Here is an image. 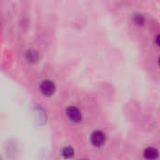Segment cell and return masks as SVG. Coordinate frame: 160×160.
I'll use <instances>...</instances> for the list:
<instances>
[{
	"label": "cell",
	"mask_w": 160,
	"mask_h": 160,
	"mask_svg": "<svg viewBox=\"0 0 160 160\" xmlns=\"http://www.w3.org/2000/svg\"><path fill=\"white\" fill-rule=\"evenodd\" d=\"M81 160H87V159H85V158H83V159H81Z\"/></svg>",
	"instance_id": "obj_10"
},
{
	"label": "cell",
	"mask_w": 160,
	"mask_h": 160,
	"mask_svg": "<svg viewBox=\"0 0 160 160\" xmlns=\"http://www.w3.org/2000/svg\"><path fill=\"white\" fill-rule=\"evenodd\" d=\"M133 21L136 24H139V25H142L145 22V17L142 15V14H140V13H136L134 14L133 16Z\"/></svg>",
	"instance_id": "obj_6"
},
{
	"label": "cell",
	"mask_w": 160,
	"mask_h": 160,
	"mask_svg": "<svg viewBox=\"0 0 160 160\" xmlns=\"http://www.w3.org/2000/svg\"><path fill=\"white\" fill-rule=\"evenodd\" d=\"M158 65H159V67H160V57H159V59H158Z\"/></svg>",
	"instance_id": "obj_9"
},
{
	"label": "cell",
	"mask_w": 160,
	"mask_h": 160,
	"mask_svg": "<svg viewBox=\"0 0 160 160\" xmlns=\"http://www.w3.org/2000/svg\"><path fill=\"white\" fill-rule=\"evenodd\" d=\"M156 42H157V44L160 47V34L157 36V38H156Z\"/></svg>",
	"instance_id": "obj_8"
},
{
	"label": "cell",
	"mask_w": 160,
	"mask_h": 160,
	"mask_svg": "<svg viewBox=\"0 0 160 160\" xmlns=\"http://www.w3.org/2000/svg\"><path fill=\"white\" fill-rule=\"evenodd\" d=\"M66 114L69 118V120L74 123H79L82 120V112L77 107L74 106L68 107L66 109Z\"/></svg>",
	"instance_id": "obj_3"
},
{
	"label": "cell",
	"mask_w": 160,
	"mask_h": 160,
	"mask_svg": "<svg viewBox=\"0 0 160 160\" xmlns=\"http://www.w3.org/2000/svg\"><path fill=\"white\" fill-rule=\"evenodd\" d=\"M159 157V152L155 147H147L143 151V158L146 160H157Z\"/></svg>",
	"instance_id": "obj_4"
},
{
	"label": "cell",
	"mask_w": 160,
	"mask_h": 160,
	"mask_svg": "<svg viewBox=\"0 0 160 160\" xmlns=\"http://www.w3.org/2000/svg\"><path fill=\"white\" fill-rule=\"evenodd\" d=\"M55 84L53 82L50 81V80H45L43 81L40 85H39V90L42 93V95L46 96V97H51L54 94L55 92Z\"/></svg>",
	"instance_id": "obj_1"
},
{
	"label": "cell",
	"mask_w": 160,
	"mask_h": 160,
	"mask_svg": "<svg viewBox=\"0 0 160 160\" xmlns=\"http://www.w3.org/2000/svg\"><path fill=\"white\" fill-rule=\"evenodd\" d=\"M61 155L64 158H70L74 156V150L71 146H66L62 149Z\"/></svg>",
	"instance_id": "obj_5"
},
{
	"label": "cell",
	"mask_w": 160,
	"mask_h": 160,
	"mask_svg": "<svg viewBox=\"0 0 160 160\" xmlns=\"http://www.w3.org/2000/svg\"><path fill=\"white\" fill-rule=\"evenodd\" d=\"M26 58H27L29 61H36V60H38V52H35V51H28V52H26Z\"/></svg>",
	"instance_id": "obj_7"
},
{
	"label": "cell",
	"mask_w": 160,
	"mask_h": 160,
	"mask_svg": "<svg viewBox=\"0 0 160 160\" xmlns=\"http://www.w3.org/2000/svg\"><path fill=\"white\" fill-rule=\"evenodd\" d=\"M90 141H91V143L95 147H101L102 145H104L106 142V136L102 131L96 130L91 134Z\"/></svg>",
	"instance_id": "obj_2"
}]
</instances>
